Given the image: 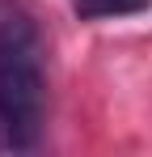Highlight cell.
I'll return each mask as SVG.
<instances>
[{"label": "cell", "instance_id": "3957f363", "mask_svg": "<svg viewBox=\"0 0 152 157\" xmlns=\"http://www.w3.org/2000/svg\"><path fill=\"white\" fill-rule=\"evenodd\" d=\"M80 21H101V17H131L152 9V0H72Z\"/></svg>", "mask_w": 152, "mask_h": 157}, {"label": "cell", "instance_id": "6da1fadb", "mask_svg": "<svg viewBox=\"0 0 152 157\" xmlns=\"http://www.w3.org/2000/svg\"><path fill=\"white\" fill-rule=\"evenodd\" d=\"M47 81L25 55L0 59V153H25L42 140Z\"/></svg>", "mask_w": 152, "mask_h": 157}, {"label": "cell", "instance_id": "7a4b0ae2", "mask_svg": "<svg viewBox=\"0 0 152 157\" xmlns=\"http://www.w3.org/2000/svg\"><path fill=\"white\" fill-rule=\"evenodd\" d=\"M38 43V21L21 0H0V59H17L30 55Z\"/></svg>", "mask_w": 152, "mask_h": 157}]
</instances>
